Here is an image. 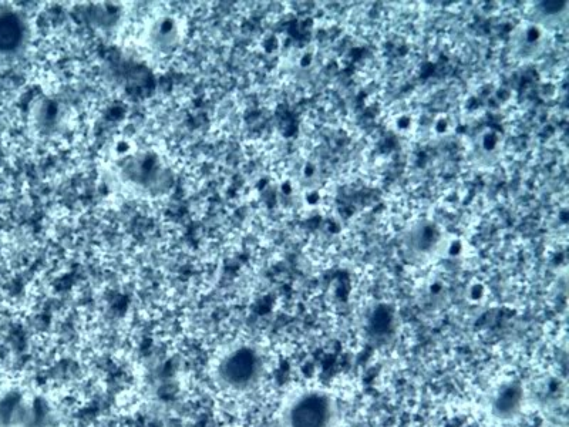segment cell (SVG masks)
Masks as SVG:
<instances>
[{
    "label": "cell",
    "mask_w": 569,
    "mask_h": 427,
    "mask_svg": "<svg viewBox=\"0 0 569 427\" xmlns=\"http://www.w3.org/2000/svg\"><path fill=\"white\" fill-rule=\"evenodd\" d=\"M267 371V361L258 346L239 344L228 348L214 365V379L220 388L231 393H248L257 389Z\"/></svg>",
    "instance_id": "6da1fadb"
},
{
    "label": "cell",
    "mask_w": 569,
    "mask_h": 427,
    "mask_svg": "<svg viewBox=\"0 0 569 427\" xmlns=\"http://www.w3.org/2000/svg\"><path fill=\"white\" fill-rule=\"evenodd\" d=\"M338 406L323 390L311 389L298 393L286 403L281 427H335Z\"/></svg>",
    "instance_id": "7a4b0ae2"
},
{
    "label": "cell",
    "mask_w": 569,
    "mask_h": 427,
    "mask_svg": "<svg viewBox=\"0 0 569 427\" xmlns=\"http://www.w3.org/2000/svg\"><path fill=\"white\" fill-rule=\"evenodd\" d=\"M493 413L498 419H513L524 405V389L518 382H508L494 395Z\"/></svg>",
    "instance_id": "3957f363"
},
{
    "label": "cell",
    "mask_w": 569,
    "mask_h": 427,
    "mask_svg": "<svg viewBox=\"0 0 569 427\" xmlns=\"http://www.w3.org/2000/svg\"><path fill=\"white\" fill-rule=\"evenodd\" d=\"M20 40L19 23L10 18L0 19V50L13 49Z\"/></svg>",
    "instance_id": "277c9868"
},
{
    "label": "cell",
    "mask_w": 569,
    "mask_h": 427,
    "mask_svg": "<svg viewBox=\"0 0 569 427\" xmlns=\"http://www.w3.org/2000/svg\"><path fill=\"white\" fill-rule=\"evenodd\" d=\"M370 328H372V334L375 338H386L387 335H390L393 329V319L390 312H377L370 322Z\"/></svg>",
    "instance_id": "5b68a950"
}]
</instances>
